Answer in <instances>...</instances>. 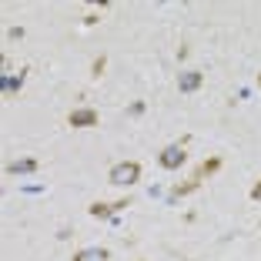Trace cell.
<instances>
[{"label": "cell", "mask_w": 261, "mask_h": 261, "mask_svg": "<svg viewBox=\"0 0 261 261\" xmlns=\"http://www.w3.org/2000/svg\"><path fill=\"white\" fill-rule=\"evenodd\" d=\"M108 181L114 188L138 185V181H141V164L138 161H121V164H114V168H111V174H108Z\"/></svg>", "instance_id": "6da1fadb"}, {"label": "cell", "mask_w": 261, "mask_h": 261, "mask_svg": "<svg viewBox=\"0 0 261 261\" xmlns=\"http://www.w3.org/2000/svg\"><path fill=\"white\" fill-rule=\"evenodd\" d=\"M158 161H161V168H168V171H174V168H181V164L188 161V154H185V144H168L161 154H158Z\"/></svg>", "instance_id": "7a4b0ae2"}, {"label": "cell", "mask_w": 261, "mask_h": 261, "mask_svg": "<svg viewBox=\"0 0 261 261\" xmlns=\"http://www.w3.org/2000/svg\"><path fill=\"white\" fill-rule=\"evenodd\" d=\"M124 207H130V198H121V201H114V204H91L87 211H91V218H114L117 211H124Z\"/></svg>", "instance_id": "3957f363"}, {"label": "cell", "mask_w": 261, "mask_h": 261, "mask_svg": "<svg viewBox=\"0 0 261 261\" xmlns=\"http://www.w3.org/2000/svg\"><path fill=\"white\" fill-rule=\"evenodd\" d=\"M67 121H70V127H94V124H97V111L94 108H77V111L67 114Z\"/></svg>", "instance_id": "277c9868"}, {"label": "cell", "mask_w": 261, "mask_h": 261, "mask_svg": "<svg viewBox=\"0 0 261 261\" xmlns=\"http://www.w3.org/2000/svg\"><path fill=\"white\" fill-rule=\"evenodd\" d=\"M201 84H204V74L201 70H185V74L177 77V91L181 94H194Z\"/></svg>", "instance_id": "5b68a950"}, {"label": "cell", "mask_w": 261, "mask_h": 261, "mask_svg": "<svg viewBox=\"0 0 261 261\" xmlns=\"http://www.w3.org/2000/svg\"><path fill=\"white\" fill-rule=\"evenodd\" d=\"M111 251H104V248H84V251H77L74 261H108Z\"/></svg>", "instance_id": "8992f818"}, {"label": "cell", "mask_w": 261, "mask_h": 261, "mask_svg": "<svg viewBox=\"0 0 261 261\" xmlns=\"http://www.w3.org/2000/svg\"><path fill=\"white\" fill-rule=\"evenodd\" d=\"M31 171H37V161H34V158H23V161L7 164V174H31Z\"/></svg>", "instance_id": "52a82bcc"}, {"label": "cell", "mask_w": 261, "mask_h": 261, "mask_svg": "<svg viewBox=\"0 0 261 261\" xmlns=\"http://www.w3.org/2000/svg\"><path fill=\"white\" fill-rule=\"evenodd\" d=\"M218 168H221V158H207V161H201V168H198L194 177H198V181H201V177H211Z\"/></svg>", "instance_id": "ba28073f"}, {"label": "cell", "mask_w": 261, "mask_h": 261, "mask_svg": "<svg viewBox=\"0 0 261 261\" xmlns=\"http://www.w3.org/2000/svg\"><path fill=\"white\" fill-rule=\"evenodd\" d=\"M198 188H201V181H198V177H191V181H185V185H174V191H171V198H185V194L198 191Z\"/></svg>", "instance_id": "9c48e42d"}, {"label": "cell", "mask_w": 261, "mask_h": 261, "mask_svg": "<svg viewBox=\"0 0 261 261\" xmlns=\"http://www.w3.org/2000/svg\"><path fill=\"white\" fill-rule=\"evenodd\" d=\"M104 67H108V57H97L94 67H91V77H100V74H104Z\"/></svg>", "instance_id": "30bf717a"}, {"label": "cell", "mask_w": 261, "mask_h": 261, "mask_svg": "<svg viewBox=\"0 0 261 261\" xmlns=\"http://www.w3.org/2000/svg\"><path fill=\"white\" fill-rule=\"evenodd\" d=\"M4 87H7V91H20V87H23V77H14V81H7Z\"/></svg>", "instance_id": "8fae6325"}, {"label": "cell", "mask_w": 261, "mask_h": 261, "mask_svg": "<svg viewBox=\"0 0 261 261\" xmlns=\"http://www.w3.org/2000/svg\"><path fill=\"white\" fill-rule=\"evenodd\" d=\"M251 198H254V201H261V181H258V185L251 188Z\"/></svg>", "instance_id": "7c38bea8"}, {"label": "cell", "mask_w": 261, "mask_h": 261, "mask_svg": "<svg viewBox=\"0 0 261 261\" xmlns=\"http://www.w3.org/2000/svg\"><path fill=\"white\" fill-rule=\"evenodd\" d=\"M258 87H261V74H258Z\"/></svg>", "instance_id": "4fadbf2b"}]
</instances>
